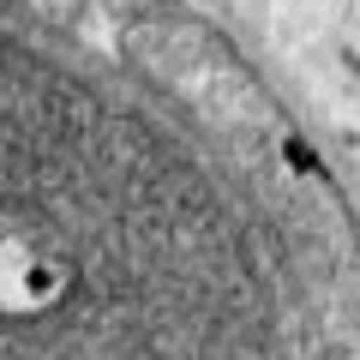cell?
I'll use <instances>...</instances> for the list:
<instances>
[{"label":"cell","instance_id":"obj_1","mask_svg":"<svg viewBox=\"0 0 360 360\" xmlns=\"http://www.w3.org/2000/svg\"><path fill=\"white\" fill-rule=\"evenodd\" d=\"M54 288H60V276L18 288L13 283V258H6V240H0V360H13V342H42V336H49Z\"/></svg>","mask_w":360,"mask_h":360}]
</instances>
